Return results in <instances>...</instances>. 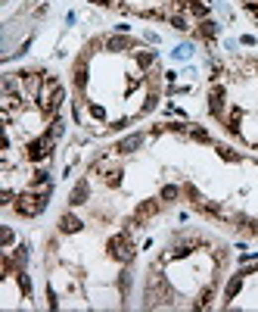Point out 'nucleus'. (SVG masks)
I'll list each match as a JSON object with an SVG mask.
<instances>
[{
    "mask_svg": "<svg viewBox=\"0 0 258 312\" xmlns=\"http://www.w3.org/2000/svg\"><path fill=\"white\" fill-rule=\"evenodd\" d=\"M87 194H90V184L87 181H78L75 188H72V197H68V200H72V206H81V203H87Z\"/></svg>",
    "mask_w": 258,
    "mask_h": 312,
    "instance_id": "f257e3e1",
    "label": "nucleus"
},
{
    "mask_svg": "<svg viewBox=\"0 0 258 312\" xmlns=\"http://www.w3.org/2000/svg\"><path fill=\"white\" fill-rule=\"evenodd\" d=\"M78 228H81V222H78L75 215H68V212H65V215L60 218V231H63V234H72V231H78Z\"/></svg>",
    "mask_w": 258,
    "mask_h": 312,
    "instance_id": "f03ea898",
    "label": "nucleus"
},
{
    "mask_svg": "<svg viewBox=\"0 0 258 312\" xmlns=\"http://www.w3.org/2000/svg\"><path fill=\"white\" fill-rule=\"evenodd\" d=\"M199 38H202V41H208V44H212L215 41V22H202V25H199Z\"/></svg>",
    "mask_w": 258,
    "mask_h": 312,
    "instance_id": "7ed1b4c3",
    "label": "nucleus"
}]
</instances>
